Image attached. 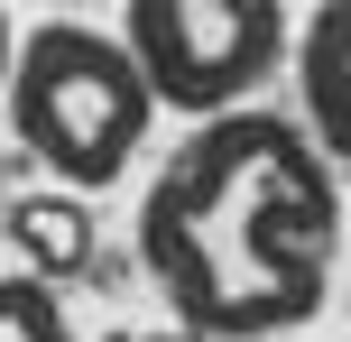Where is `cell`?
Here are the masks:
<instances>
[{
    "label": "cell",
    "mask_w": 351,
    "mask_h": 342,
    "mask_svg": "<svg viewBox=\"0 0 351 342\" xmlns=\"http://www.w3.org/2000/svg\"><path fill=\"white\" fill-rule=\"evenodd\" d=\"M342 250V176L305 121L231 111L185 130V148L148 176L139 259L167 315L204 342H268L324 315Z\"/></svg>",
    "instance_id": "1"
},
{
    "label": "cell",
    "mask_w": 351,
    "mask_h": 342,
    "mask_svg": "<svg viewBox=\"0 0 351 342\" xmlns=\"http://www.w3.org/2000/svg\"><path fill=\"white\" fill-rule=\"evenodd\" d=\"M0 102H10L19 148H28L65 195L121 185L130 158H139V139H148V121H158L130 47L102 37V28H84V19H37V28H19V65H10V93H0Z\"/></svg>",
    "instance_id": "2"
},
{
    "label": "cell",
    "mask_w": 351,
    "mask_h": 342,
    "mask_svg": "<svg viewBox=\"0 0 351 342\" xmlns=\"http://www.w3.org/2000/svg\"><path fill=\"white\" fill-rule=\"evenodd\" d=\"M121 47L139 65L148 102L185 111L194 130L250 111V93L296 56L278 0H130L121 10Z\"/></svg>",
    "instance_id": "3"
},
{
    "label": "cell",
    "mask_w": 351,
    "mask_h": 342,
    "mask_svg": "<svg viewBox=\"0 0 351 342\" xmlns=\"http://www.w3.org/2000/svg\"><path fill=\"white\" fill-rule=\"evenodd\" d=\"M296 102H305V139L324 148V167L351 176V0L315 10L296 28Z\"/></svg>",
    "instance_id": "4"
},
{
    "label": "cell",
    "mask_w": 351,
    "mask_h": 342,
    "mask_svg": "<svg viewBox=\"0 0 351 342\" xmlns=\"http://www.w3.org/2000/svg\"><path fill=\"white\" fill-rule=\"evenodd\" d=\"M0 241L28 259L37 287H65V278L93 269V204L65 195V185H37V195L0 204Z\"/></svg>",
    "instance_id": "5"
},
{
    "label": "cell",
    "mask_w": 351,
    "mask_h": 342,
    "mask_svg": "<svg viewBox=\"0 0 351 342\" xmlns=\"http://www.w3.org/2000/svg\"><path fill=\"white\" fill-rule=\"evenodd\" d=\"M0 342H74L56 287H37V278H0Z\"/></svg>",
    "instance_id": "6"
},
{
    "label": "cell",
    "mask_w": 351,
    "mask_h": 342,
    "mask_svg": "<svg viewBox=\"0 0 351 342\" xmlns=\"http://www.w3.org/2000/svg\"><path fill=\"white\" fill-rule=\"evenodd\" d=\"M10 65H19V19L0 10V93H10Z\"/></svg>",
    "instance_id": "7"
},
{
    "label": "cell",
    "mask_w": 351,
    "mask_h": 342,
    "mask_svg": "<svg viewBox=\"0 0 351 342\" xmlns=\"http://www.w3.org/2000/svg\"><path fill=\"white\" fill-rule=\"evenodd\" d=\"M111 342H130V333H111Z\"/></svg>",
    "instance_id": "8"
}]
</instances>
